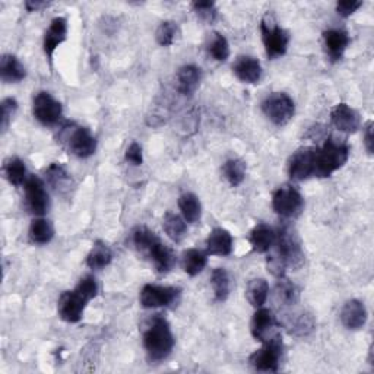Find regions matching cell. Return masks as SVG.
<instances>
[{
  "label": "cell",
  "mask_w": 374,
  "mask_h": 374,
  "mask_svg": "<svg viewBox=\"0 0 374 374\" xmlns=\"http://www.w3.org/2000/svg\"><path fill=\"white\" fill-rule=\"evenodd\" d=\"M275 250L268 256V268L269 271L282 278L288 268L298 269L304 263V252L301 247V240L297 231L291 226H284L276 232Z\"/></svg>",
  "instance_id": "6da1fadb"
},
{
  "label": "cell",
  "mask_w": 374,
  "mask_h": 374,
  "mask_svg": "<svg viewBox=\"0 0 374 374\" xmlns=\"http://www.w3.org/2000/svg\"><path fill=\"white\" fill-rule=\"evenodd\" d=\"M132 240L137 250L145 253L158 272L167 273L176 265V255L169 246H165L158 235L146 227H137L133 231Z\"/></svg>",
  "instance_id": "7a4b0ae2"
},
{
  "label": "cell",
  "mask_w": 374,
  "mask_h": 374,
  "mask_svg": "<svg viewBox=\"0 0 374 374\" xmlns=\"http://www.w3.org/2000/svg\"><path fill=\"white\" fill-rule=\"evenodd\" d=\"M144 346L151 362H162L174 348V337L170 323L160 314L149 322L144 332Z\"/></svg>",
  "instance_id": "3957f363"
},
{
  "label": "cell",
  "mask_w": 374,
  "mask_h": 374,
  "mask_svg": "<svg viewBox=\"0 0 374 374\" xmlns=\"http://www.w3.org/2000/svg\"><path fill=\"white\" fill-rule=\"evenodd\" d=\"M350 148L345 142H341L335 137H329L321 149L316 151V167L314 176L317 177H330L345 162L348 161Z\"/></svg>",
  "instance_id": "277c9868"
},
{
  "label": "cell",
  "mask_w": 374,
  "mask_h": 374,
  "mask_svg": "<svg viewBox=\"0 0 374 374\" xmlns=\"http://www.w3.org/2000/svg\"><path fill=\"white\" fill-rule=\"evenodd\" d=\"M260 31L263 46H265L268 56L271 59L284 56L289 44V34L284 28H281V26L269 15L262 19Z\"/></svg>",
  "instance_id": "5b68a950"
},
{
  "label": "cell",
  "mask_w": 374,
  "mask_h": 374,
  "mask_svg": "<svg viewBox=\"0 0 374 374\" xmlns=\"http://www.w3.org/2000/svg\"><path fill=\"white\" fill-rule=\"evenodd\" d=\"M265 116L276 126H284L296 113V104L293 99L285 92H273L262 103Z\"/></svg>",
  "instance_id": "8992f818"
},
{
  "label": "cell",
  "mask_w": 374,
  "mask_h": 374,
  "mask_svg": "<svg viewBox=\"0 0 374 374\" xmlns=\"http://www.w3.org/2000/svg\"><path fill=\"white\" fill-rule=\"evenodd\" d=\"M282 357V339L281 335H275L273 338L263 342V346L260 350L252 354L250 364L257 371H266V373H275L280 370Z\"/></svg>",
  "instance_id": "52a82bcc"
},
{
  "label": "cell",
  "mask_w": 374,
  "mask_h": 374,
  "mask_svg": "<svg viewBox=\"0 0 374 374\" xmlns=\"http://www.w3.org/2000/svg\"><path fill=\"white\" fill-rule=\"evenodd\" d=\"M273 211L284 218H296L304 207L303 196L293 186H282L273 193L272 198Z\"/></svg>",
  "instance_id": "ba28073f"
},
{
  "label": "cell",
  "mask_w": 374,
  "mask_h": 374,
  "mask_svg": "<svg viewBox=\"0 0 374 374\" xmlns=\"http://www.w3.org/2000/svg\"><path fill=\"white\" fill-rule=\"evenodd\" d=\"M180 298V289L174 287H161L148 284L141 291V304L145 309L170 307Z\"/></svg>",
  "instance_id": "9c48e42d"
},
{
  "label": "cell",
  "mask_w": 374,
  "mask_h": 374,
  "mask_svg": "<svg viewBox=\"0 0 374 374\" xmlns=\"http://www.w3.org/2000/svg\"><path fill=\"white\" fill-rule=\"evenodd\" d=\"M24 189H25L26 207H28L30 212L38 216L44 215L49 211L50 201L43 180L37 176H30L26 178Z\"/></svg>",
  "instance_id": "30bf717a"
},
{
  "label": "cell",
  "mask_w": 374,
  "mask_h": 374,
  "mask_svg": "<svg viewBox=\"0 0 374 374\" xmlns=\"http://www.w3.org/2000/svg\"><path fill=\"white\" fill-rule=\"evenodd\" d=\"M90 301L91 300L82 294L78 288L72 291H66V293L60 296L58 306L60 318L67 323H78L82 318V314H84V310Z\"/></svg>",
  "instance_id": "8fae6325"
},
{
  "label": "cell",
  "mask_w": 374,
  "mask_h": 374,
  "mask_svg": "<svg viewBox=\"0 0 374 374\" xmlns=\"http://www.w3.org/2000/svg\"><path fill=\"white\" fill-rule=\"evenodd\" d=\"M34 117L44 126H51L56 124L63 113L62 104L54 99V96L46 91H41L35 95L34 105H33Z\"/></svg>",
  "instance_id": "7c38bea8"
},
{
  "label": "cell",
  "mask_w": 374,
  "mask_h": 374,
  "mask_svg": "<svg viewBox=\"0 0 374 374\" xmlns=\"http://www.w3.org/2000/svg\"><path fill=\"white\" fill-rule=\"evenodd\" d=\"M316 148H300L291 155L288 161V174L293 180L297 182H303L309 177L314 176V167H316Z\"/></svg>",
  "instance_id": "4fadbf2b"
},
{
  "label": "cell",
  "mask_w": 374,
  "mask_h": 374,
  "mask_svg": "<svg viewBox=\"0 0 374 374\" xmlns=\"http://www.w3.org/2000/svg\"><path fill=\"white\" fill-rule=\"evenodd\" d=\"M67 146L74 155L79 158H88L95 154L96 141L87 128H74L67 136Z\"/></svg>",
  "instance_id": "5bb4252c"
},
{
  "label": "cell",
  "mask_w": 374,
  "mask_h": 374,
  "mask_svg": "<svg viewBox=\"0 0 374 374\" xmlns=\"http://www.w3.org/2000/svg\"><path fill=\"white\" fill-rule=\"evenodd\" d=\"M330 120L334 126L343 133H355L362 126V117L357 110L348 104H337L330 112Z\"/></svg>",
  "instance_id": "9a60e30c"
},
{
  "label": "cell",
  "mask_w": 374,
  "mask_h": 374,
  "mask_svg": "<svg viewBox=\"0 0 374 374\" xmlns=\"http://www.w3.org/2000/svg\"><path fill=\"white\" fill-rule=\"evenodd\" d=\"M278 326V322L273 316V313L269 309H259L253 318H252V325L250 330L255 339L260 342H266L268 339L273 338L275 335H278V332H273Z\"/></svg>",
  "instance_id": "2e32d148"
},
{
  "label": "cell",
  "mask_w": 374,
  "mask_h": 374,
  "mask_svg": "<svg viewBox=\"0 0 374 374\" xmlns=\"http://www.w3.org/2000/svg\"><path fill=\"white\" fill-rule=\"evenodd\" d=\"M341 322L350 330L362 329L367 322V309L359 300H350L341 310Z\"/></svg>",
  "instance_id": "e0dca14e"
},
{
  "label": "cell",
  "mask_w": 374,
  "mask_h": 374,
  "mask_svg": "<svg viewBox=\"0 0 374 374\" xmlns=\"http://www.w3.org/2000/svg\"><path fill=\"white\" fill-rule=\"evenodd\" d=\"M232 72L244 84H257L262 78V65L256 58L240 56L232 65Z\"/></svg>",
  "instance_id": "ac0fdd59"
},
{
  "label": "cell",
  "mask_w": 374,
  "mask_h": 374,
  "mask_svg": "<svg viewBox=\"0 0 374 374\" xmlns=\"http://www.w3.org/2000/svg\"><path fill=\"white\" fill-rule=\"evenodd\" d=\"M67 37V21L63 17L54 18L49 26V30L44 34V53L51 60L54 51L63 43Z\"/></svg>",
  "instance_id": "d6986e66"
},
{
  "label": "cell",
  "mask_w": 374,
  "mask_h": 374,
  "mask_svg": "<svg viewBox=\"0 0 374 374\" xmlns=\"http://www.w3.org/2000/svg\"><path fill=\"white\" fill-rule=\"evenodd\" d=\"M323 43L330 60L338 62L350 46V35L343 30H328L323 33Z\"/></svg>",
  "instance_id": "ffe728a7"
},
{
  "label": "cell",
  "mask_w": 374,
  "mask_h": 374,
  "mask_svg": "<svg viewBox=\"0 0 374 374\" xmlns=\"http://www.w3.org/2000/svg\"><path fill=\"white\" fill-rule=\"evenodd\" d=\"M234 247V240L230 231L224 228H215L210 232L206 240V250L214 256H230Z\"/></svg>",
  "instance_id": "44dd1931"
},
{
  "label": "cell",
  "mask_w": 374,
  "mask_h": 374,
  "mask_svg": "<svg viewBox=\"0 0 374 374\" xmlns=\"http://www.w3.org/2000/svg\"><path fill=\"white\" fill-rule=\"evenodd\" d=\"M201 69L195 65H185L177 72V91L182 95H192L199 88Z\"/></svg>",
  "instance_id": "7402d4cb"
},
{
  "label": "cell",
  "mask_w": 374,
  "mask_h": 374,
  "mask_svg": "<svg viewBox=\"0 0 374 374\" xmlns=\"http://www.w3.org/2000/svg\"><path fill=\"white\" fill-rule=\"evenodd\" d=\"M0 76L6 84H15L21 82L26 76L25 66L12 54H5L0 59Z\"/></svg>",
  "instance_id": "603a6c76"
},
{
  "label": "cell",
  "mask_w": 374,
  "mask_h": 374,
  "mask_svg": "<svg viewBox=\"0 0 374 374\" xmlns=\"http://www.w3.org/2000/svg\"><path fill=\"white\" fill-rule=\"evenodd\" d=\"M250 244L257 253H268L275 244L276 232L266 224L256 226L250 232Z\"/></svg>",
  "instance_id": "cb8c5ba5"
},
{
  "label": "cell",
  "mask_w": 374,
  "mask_h": 374,
  "mask_svg": "<svg viewBox=\"0 0 374 374\" xmlns=\"http://www.w3.org/2000/svg\"><path fill=\"white\" fill-rule=\"evenodd\" d=\"M178 207L180 211H182V215L186 219V223L189 224L199 223V219L202 216V205L195 193L190 192L183 193V195L178 198Z\"/></svg>",
  "instance_id": "d4e9b609"
},
{
  "label": "cell",
  "mask_w": 374,
  "mask_h": 374,
  "mask_svg": "<svg viewBox=\"0 0 374 374\" xmlns=\"http://www.w3.org/2000/svg\"><path fill=\"white\" fill-rule=\"evenodd\" d=\"M162 227H164L165 234H167L169 237L176 243L182 241L187 234L186 219L173 212L165 214L164 221H162Z\"/></svg>",
  "instance_id": "484cf974"
},
{
  "label": "cell",
  "mask_w": 374,
  "mask_h": 374,
  "mask_svg": "<svg viewBox=\"0 0 374 374\" xmlns=\"http://www.w3.org/2000/svg\"><path fill=\"white\" fill-rule=\"evenodd\" d=\"M112 259L113 253L110 247L103 241H96L87 256V265L91 269H103L110 265Z\"/></svg>",
  "instance_id": "4316f807"
},
{
  "label": "cell",
  "mask_w": 374,
  "mask_h": 374,
  "mask_svg": "<svg viewBox=\"0 0 374 374\" xmlns=\"http://www.w3.org/2000/svg\"><path fill=\"white\" fill-rule=\"evenodd\" d=\"M3 174L13 186H21L26 182V167L18 157H10L3 162Z\"/></svg>",
  "instance_id": "83f0119b"
},
{
  "label": "cell",
  "mask_w": 374,
  "mask_h": 374,
  "mask_svg": "<svg viewBox=\"0 0 374 374\" xmlns=\"http://www.w3.org/2000/svg\"><path fill=\"white\" fill-rule=\"evenodd\" d=\"M296 317L288 318V330L291 335L296 337H307L314 330V318L312 314L301 312L298 314H294Z\"/></svg>",
  "instance_id": "f1b7e54d"
},
{
  "label": "cell",
  "mask_w": 374,
  "mask_h": 374,
  "mask_svg": "<svg viewBox=\"0 0 374 374\" xmlns=\"http://www.w3.org/2000/svg\"><path fill=\"white\" fill-rule=\"evenodd\" d=\"M30 240L35 244H47L51 241L54 235V228L49 219L37 218L30 226Z\"/></svg>",
  "instance_id": "f546056e"
},
{
  "label": "cell",
  "mask_w": 374,
  "mask_h": 374,
  "mask_svg": "<svg viewBox=\"0 0 374 374\" xmlns=\"http://www.w3.org/2000/svg\"><path fill=\"white\" fill-rule=\"evenodd\" d=\"M246 296H247L248 303H250L253 307L260 309L263 306V304L266 303L268 296H269V285H268V282L265 280H262V278H257V280L250 281V282H248V285H247Z\"/></svg>",
  "instance_id": "4dcf8cb0"
},
{
  "label": "cell",
  "mask_w": 374,
  "mask_h": 374,
  "mask_svg": "<svg viewBox=\"0 0 374 374\" xmlns=\"http://www.w3.org/2000/svg\"><path fill=\"white\" fill-rule=\"evenodd\" d=\"M211 285H212L214 296H215L216 301L223 303L228 298L231 282H230V275L226 269H223V268L214 269V272L211 275Z\"/></svg>",
  "instance_id": "1f68e13d"
},
{
  "label": "cell",
  "mask_w": 374,
  "mask_h": 374,
  "mask_svg": "<svg viewBox=\"0 0 374 374\" xmlns=\"http://www.w3.org/2000/svg\"><path fill=\"white\" fill-rule=\"evenodd\" d=\"M223 174L226 177L227 182L232 186L237 187L244 182L246 177V164L244 161L239 158H231L227 160L223 165Z\"/></svg>",
  "instance_id": "d6a6232c"
},
{
  "label": "cell",
  "mask_w": 374,
  "mask_h": 374,
  "mask_svg": "<svg viewBox=\"0 0 374 374\" xmlns=\"http://www.w3.org/2000/svg\"><path fill=\"white\" fill-rule=\"evenodd\" d=\"M207 263V256L198 248H190L183 255V269L187 275L196 276L199 275Z\"/></svg>",
  "instance_id": "836d02e7"
},
{
  "label": "cell",
  "mask_w": 374,
  "mask_h": 374,
  "mask_svg": "<svg viewBox=\"0 0 374 374\" xmlns=\"http://www.w3.org/2000/svg\"><path fill=\"white\" fill-rule=\"evenodd\" d=\"M276 298L284 306H294L300 300V289L288 280H280L278 285H276Z\"/></svg>",
  "instance_id": "e575fe53"
},
{
  "label": "cell",
  "mask_w": 374,
  "mask_h": 374,
  "mask_svg": "<svg viewBox=\"0 0 374 374\" xmlns=\"http://www.w3.org/2000/svg\"><path fill=\"white\" fill-rule=\"evenodd\" d=\"M211 56L218 62H226L230 58V44L227 38L221 33H214L211 43L207 46Z\"/></svg>",
  "instance_id": "d590c367"
},
{
  "label": "cell",
  "mask_w": 374,
  "mask_h": 374,
  "mask_svg": "<svg viewBox=\"0 0 374 374\" xmlns=\"http://www.w3.org/2000/svg\"><path fill=\"white\" fill-rule=\"evenodd\" d=\"M178 34V26L174 21H164L160 24L155 33L157 43L162 47H170L174 44V41Z\"/></svg>",
  "instance_id": "8d00e7d4"
},
{
  "label": "cell",
  "mask_w": 374,
  "mask_h": 374,
  "mask_svg": "<svg viewBox=\"0 0 374 374\" xmlns=\"http://www.w3.org/2000/svg\"><path fill=\"white\" fill-rule=\"evenodd\" d=\"M0 108H2V114H0V117H2L0 119L2 123H0V128H2V132H6L13 116H15L17 113L18 103L15 99H12V96H8V99H5L2 104H0Z\"/></svg>",
  "instance_id": "74e56055"
},
{
  "label": "cell",
  "mask_w": 374,
  "mask_h": 374,
  "mask_svg": "<svg viewBox=\"0 0 374 374\" xmlns=\"http://www.w3.org/2000/svg\"><path fill=\"white\" fill-rule=\"evenodd\" d=\"M47 176V182L53 186V187H62L67 180H69V174L65 170L63 165L60 164H51L50 167L46 171Z\"/></svg>",
  "instance_id": "f35d334b"
},
{
  "label": "cell",
  "mask_w": 374,
  "mask_h": 374,
  "mask_svg": "<svg viewBox=\"0 0 374 374\" xmlns=\"http://www.w3.org/2000/svg\"><path fill=\"white\" fill-rule=\"evenodd\" d=\"M193 9L198 13V15L206 21V22H214L216 18V6L211 0H201V2H193Z\"/></svg>",
  "instance_id": "ab89813d"
},
{
  "label": "cell",
  "mask_w": 374,
  "mask_h": 374,
  "mask_svg": "<svg viewBox=\"0 0 374 374\" xmlns=\"http://www.w3.org/2000/svg\"><path fill=\"white\" fill-rule=\"evenodd\" d=\"M76 288L80 291L82 294H84L85 297H88L90 300L95 298L96 294H99V284H96L95 278L91 275L88 276H84V278H82L79 281V284L76 285Z\"/></svg>",
  "instance_id": "60d3db41"
},
{
  "label": "cell",
  "mask_w": 374,
  "mask_h": 374,
  "mask_svg": "<svg viewBox=\"0 0 374 374\" xmlns=\"http://www.w3.org/2000/svg\"><path fill=\"white\" fill-rule=\"evenodd\" d=\"M362 6H363V2H359V0H342V2L337 3V12L341 17L348 18Z\"/></svg>",
  "instance_id": "b9f144b4"
},
{
  "label": "cell",
  "mask_w": 374,
  "mask_h": 374,
  "mask_svg": "<svg viewBox=\"0 0 374 374\" xmlns=\"http://www.w3.org/2000/svg\"><path fill=\"white\" fill-rule=\"evenodd\" d=\"M126 160L133 165H142L144 162L142 146L137 142H132L126 149Z\"/></svg>",
  "instance_id": "7bdbcfd3"
},
{
  "label": "cell",
  "mask_w": 374,
  "mask_h": 374,
  "mask_svg": "<svg viewBox=\"0 0 374 374\" xmlns=\"http://www.w3.org/2000/svg\"><path fill=\"white\" fill-rule=\"evenodd\" d=\"M364 144H366V149L368 154L371 155L373 154V149H374V141H373V121H368L367 126H366V130H364Z\"/></svg>",
  "instance_id": "ee69618b"
},
{
  "label": "cell",
  "mask_w": 374,
  "mask_h": 374,
  "mask_svg": "<svg viewBox=\"0 0 374 374\" xmlns=\"http://www.w3.org/2000/svg\"><path fill=\"white\" fill-rule=\"evenodd\" d=\"M49 3L47 2H41V0H26L25 2V8L28 9L30 12H37L43 8H47Z\"/></svg>",
  "instance_id": "f6af8a7d"
}]
</instances>
